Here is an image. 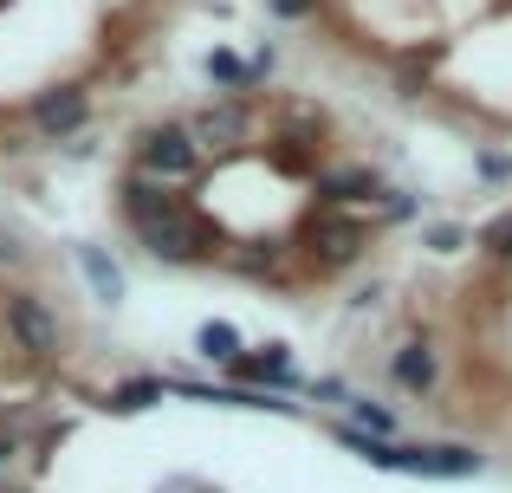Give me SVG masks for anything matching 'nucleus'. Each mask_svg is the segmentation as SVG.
I'll list each match as a JSON object with an SVG mask.
<instances>
[{"label":"nucleus","instance_id":"obj_18","mask_svg":"<svg viewBox=\"0 0 512 493\" xmlns=\"http://www.w3.org/2000/svg\"><path fill=\"white\" fill-rule=\"evenodd\" d=\"M461 241H467L461 228H428V247L435 253H461Z\"/></svg>","mask_w":512,"mask_h":493},{"label":"nucleus","instance_id":"obj_16","mask_svg":"<svg viewBox=\"0 0 512 493\" xmlns=\"http://www.w3.org/2000/svg\"><path fill=\"white\" fill-rule=\"evenodd\" d=\"M480 247H487L493 260H512V215H500V221H487V228H480Z\"/></svg>","mask_w":512,"mask_h":493},{"label":"nucleus","instance_id":"obj_2","mask_svg":"<svg viewBox=\"0 0 512 493\" xmlns=\"http://www.w3.org/2000/svg\"><path fill=\"white\" fill-rule=\"evenodd\" d=\"M137 169H143V176H156V182H188V176L201 169L195 130H188V124H156V130H143Z\"/></svg>","mask_w":512,"mask_h":493},{"label":"nucleus","instance_id":"obj_15","mask_svg":"<svg viewBox=\"0 0 512 493\" xmlns=\"http://www.w3.org/2000/svg\"><path fill=\"white\" fill-rule=\"evenodd\" d=\"M208 78H214V85H227V91H247V85H253V65H240L234 52L214 46V52H208Z\"/></svg>","mask_w":512,"mask_h":493},{"label":"nucleus","instance_id":"obj_3","mask_svg":"<svg viewBox=\"0 0 512 493\" xmlns=\"http://www.w3.org/2000/svg\"><path fill=\"white\" fill-rule=\"evenodd\" d=\"M0 318H7V338H13V351H26V357H59V318L46 312V299L39 292H7V305H0Z\"/></svg>","mask_w":512,"mask_h":493},{"label":"nucleus","instance_id":"obj_1","mask_svg":"<svg viewBox=\"0 0 512 493\" xmlns=\"http://www.w3.org/2000/svg\"><path fill=\"white\" fill-rule=\"evenodd\" d=\"M331 442L350 448L357 461H370V468H389V474H428V481H467V474H480V455H474V448H415V442H383V435L357 429V422H338V429H331Z\"/></svg>","mask_w":512,"mask_h":493},{"label":"nucleus","instance_id":"obj_9","mask_svg":"<svg viewBox=\"0 0 512 493\" xmlns=\"http://www.w3.org/2000/svg\"><path fill=\"white\" fill-rule=\"evenodd\" d=\"M240 390H253V383H266V390H279V383H292V351L286 344H260V351H247L234 364Z\"/></svg>","mask_w":512,"mask_h":493},{"label":"nucleus","instance_id":"obj_14","mask_svg":"<svg viewBox=\"0 0 512 493\" xmlns=\"http://www.w3.org/2000/svg\"><path fill=\"white\" fill-rule=\"evenodd\" d=\"M195 351L208 357V364H240V357H247V351H240V331H234V325H201V331H195Z\"/></svg>","mask_w":512,"mask_h":493},{"label":"nucleus","instance_id":"obj_4","mask_svg":"<svg viewBox=\"0 0 512 493\" xmlns=\"http://www.w3.org/2000/svg\"><path fill=\"white\" fill-rule=\"evenodd\" d=\"M124 215H130V228L137 234H150V228H163V221H175V215H188L182 208V195H169V182H156V176H130L124 182Z\"/></svg>","mask_w":512,"mask_h":493},{"label":"nucleus","instance_id":"obj_7","mask_svg":"<svg viewBox=\"0 0 512 493\" xmlns=\"http://www.w3.org/2000/svg\"><path fill=\"white\" fill-rule=\"evenodd\" d=\"M363 241H370V234H363V221H350V215H318V221H312V253H325L331 266L357 260Z\"/></svg>","mask_w":512,"mask_h":493},{"label":"nucleus","instance_id":"obj_19","mask_svg":"<svg viewBox=\"0 0 512 493\" xmlns=\"http://www.w3.org/2000/svg\"><path fill=\"white\" fill-rule=\"evenodd\" d=\"M480 176H487V182H506L512 163H506V156H480Z\"/></svg>","mask_w":512,"mask_h":493},{"label":"nucleus","instance_id":"obj_20","mask_svg":"<svg viewBox=\"0 0 512 493\" xmlns=\"http://www.w3.org/2000/svg\"><path fill=\"white\" fill-rule=\"evenodd\" d=\"M279 13H286V20H305V13H312V0H273Z\"/></svg>","mask_w":512,"mask_h":493},{"label":"nucleus","instance_id":"obj_11","mask_svg":"<svg viewBox=\"0 0 512 493\" xmlns=\"http://www.w3.org/2000/svg\"><path fill=\"white\" fill-rule=\"evenodd\" d=\"M435 377H441V364H435L428 344H402L396 351V383L402 390H435Z\"/></svg>","mask_w":512,"mask_h":493},{"label":"nucleus","instance_id":"obj_12","mask_svg":"<svg viewBox=\"0 0 512 493\" xmlns=\"http://www.w3.org/2000/svg\"><path fill=\"white\" fill-rule=\"evenodd\" d=\"M78 266H85V279H91V292H98L104 305H117L124 299V273H117L111 260H104L98 247H78Z\"/></svg>","mask_w":512,"mask_h":493},{"label":"nucleus","instance_id":"obj_6","mask_svg":"<svg viewBox=\"0 0 512 493\" xmlns=\"http://www.w3.org/2000/svg\"><path fill=\"white\" fill-rule=\"evenodd\" d=\"M143 247H150L156 260H201L208 234H201V221H195V215H175V221H163V228L143 234Z\"/></svg>","mask_w":512,"mask_h":493},{"label":"nucleus","instance_id":"obj_13","mask_svg":"<svg viewBox=\"0 0 512 493\" xmlns=\"http://www.w3.org/2000/svg\"><path fill=\"white\" fill-rule=\"evenodd\" d=\"M163 396H169L163 377H137V383H117V390H111V409H117V416H137V409L163 403Z\"/></svg>","mask_w":512,"mask_h":493},{"label":"nucleus","instance_id":"obj_17","mask_svg":"<svg viewBox=\"0 0 512 493\" xmlns=\"http://www.w3.org/2000/svg\"><path fill=\"white\" fill-rule=\"evenodd\" d=\"M357 429H370V435H396V416H389V409H376V403H357Z\"/></svg>","mask_w":512,"mask_h":493},{"label":"nucleus","instance_id":"obj_10","mask_svg":"<svg viewBox=\"0 0 512 493\" xmlns=\"http://www.w3.org/2000/svg\"><path fill=\"white\" fill-rule=\"evenodd\" d=\"M318 195H325L331 208H350V202H376L383 182H376L370 169H325V176H318Z\"/></svg>","mask_w":512,"mask_h":493},{"label":"nucleus","instance_id":"obj_8","mask_svg":"<svg viewBox=\"0 0 512 493\" xmlns=\"http://www.w3.org/2000/svg\"><path fill=\"white\" fill-rule=\"evenodd\" d=\"M188 130H195L201 150H234V143L247 137V111H240V104H208Z\"/></svg>","mask_w":512,"mask_h":493},{"label":"nucleus","instance_id":"obj_5","mask_svg":"<svg viewBox=\"0 0 512 493\" xmlns=\"http://www.w3.org/2000/svg\"><path fill=\"white\" fill-rule=\"evenodd\" d=\"M85 117H91V98L78 85H59V91H46V98L33 104V130L46 143H59V137H72V130H85Z\"/></svg>","mask_w":512,"mask_h":493}]
</instances>
